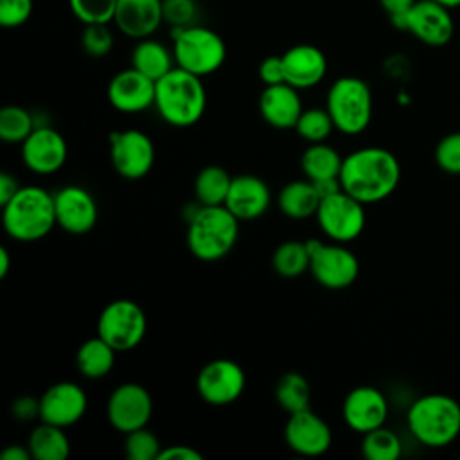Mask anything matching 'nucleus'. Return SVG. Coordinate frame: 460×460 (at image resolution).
I'll use <instances>...</instances> for the list:
<instances>
[{
	"label": "nucleus",
	"instance_id": "f257e3e1",
	"mask_svg": "<svg viewBox=\"0 0 460 460\" xmlns=\"http://www.w3.org/2000/svg\"><path fill=\"white\" fill-rule=\"evenodd\" d=\"M399 180V160L392 151L377 146L349 153L340 171L341 189L363 205L386 199L397 189Z\"/></svg>",
	"mask_w": 460,
	"mask_h": 460
},
{
	"label": "nucleus",
	"instance_id": "f03ea898",
	"mask_svg": "<svg viewBox=\"0 0 460 460\" xmlns=\"http://www.w3.org/2000/svg\"><path fill=\"white\" fill-rule=\"evenodd\" d=\"M5 234L20 243L40 241L58 225L54 194L40 185H23L2 205Z\"/></svg>",
	"mask_w": 460,
	"mask_h": 460
},
{
	"label": "nucleus",
	"instance_id": "7ed1b4c3",
	"mask_svg": "<svg viewBox=\"0 0 460 460\" xmlns=\"http://www.w3.org/2000/svg\"><path fill=\"white\" fill-rule=\"evenodd\" d=\"M201 79L203 77L174 66L156 81L155 108L167 124L189 128L203 117L207 90Z\"/></svg>",
	"mask_w": 460,
	"mask_h": 460
},
{
	"label": "nucleus",
	"instance_id": "20e7f679",
	"mask_svg": "<svg viewBox=\"0 0 460 460\" xmlns=\"http://www.w3.org/2000/svg\"><path fill=\"white\" fill-rule=\"evenodd\" d=\"M237 235L239 219L225 205H199L189 217L187 246L203 262H214L228 255Z\"/></svg>",
	"mask_w": 460,
	"mask_h": 460
},
{
	"label": "nucleus",
	"instance_id": "39448f33",
	"mask_svg": "<svg viewBox=\"0 0 460 460\" xmlns=\"http://www.w3.org/2000/svg\"><path fill=\"white\" fill-rule=\"evenodd\" d=\"M406 424L422 446H449L460 435V402L446 394L420 395L410 404Z\"/></svg>",
	"mask_w": 460,
	"mask_h": 460
},
{
	"label": "nucleus",
	"instance_id": "423d86ee",
	"mask_svg": "<svg viewBox=\"0 0 460 460\" xmlns=\"http://www.w3.org/2000/svg\"><path fill=\"white\" fill-rule=\"evenodd\" d=\"M171 38L176 66L194 75H210L225 63L226 45L223 38L205 25L194 23L171 29Z\"/></svg>",
	"mask_w": 460,
	"mask_h": 460
},
{
	"label": "nucleus",
	"instance_id": "0eeeda50",
	"mask_svg": "<svg viewBox=\"0 0 460 460\" xmlns=\"http://www.w3.org/2000/svg\"><path fill=\"white\" fill-rule=\"evenodd\" d=\"M325 108L340 133L349 137L359 135L372 120V90L356 75L338 77L327 92Z\"/></svg>",
	"mask_w": 460,
	"mask_h": 460
},
{
	"label": "nucleus",
	"instance_id": "6e6552de",
	"mask_svg": "<svg viewBox=\"0 0 460 460\" xmlns=\"http://www.w3.org/2000/svg\"><path fill=\"white\" fill-rule=\"evenodd\" d=\"M146 313L129 298H117L110 302L101 311L97 320V334L117 352H126L138 347L146 336Z\"/></svg>",
	"mask_w": 460,
	"mask_h": 460
},
{
	"label": "nucleus",
	"instance_id": "1a4fd4ad",
	"mask_svg": "<svg viewBox=\"0 0 460 460\" xmlns=\"http://www.w3.org/2000/svg\"><path fill=\"white\" fill-rule=\"evenodd\" d=\"M311 255L309 271L313 279L327 289H345L359 275V261L343 243H323L320 239L305 241Z\"/></svg>",
	"mask_w": 460,
	"mask_h": 460
},
{
	"label": "nucleus",
	"instance_id": "9d476101",
	"mask_svg": "<svg viewBox=\"0 0 460 460\" xmlns=\"http://www.w3.org/2000/svg\"><path fill=\"white\" fill-rule=\"evenodd\" d=\"M314 216L323 235L343 244L359 237L367 223L365 205L343 189L323 196Z\"/></svg>",
	"mask_w": 460,
	"mask_h": 460
},
{
	"label": "nucleus",
	"instance_id": "9b49d317",
	"mask_svg": "<svg viewBox=\"0 0 460 460\" xmlns=\"http://www.w3.org/2000/svg\"><path fill=\"white\" fill-rule=\"evenodd\" d=\"M110 160L115 172L126 180L144 178L155 164V144L137 128L110 133Z\"/></svg>",
	"mask_w": 460,
	"mask_h": 460
},
{
	"label": "nucleus",
	"instance_id": "f8f14e48",
	"mask_svg": "<svg viewBox=\"0 0 460 460\" xmlns=\"http://www.w3.org/2000/svg\"><path fill=\"white\" fill-rule=\"evenodd\" d=\"M392 25L408 31L429 47H442L449 43L455 34L451 9L435 0H417L410 11Z\"/></svg>",
	"mask_w": 460,
	"mask_h": 460
},
{
	"label": "nucleus",
	"instance_id": "ddd939ff",
	"mask_svg": "<svg viewBox=\"0 0 460 460\" xmlns=\"http://www.w3.org/2000/svg\"><path fill=\"white\" fill-rule=\"evenodd\" d=\"M246 388L243 367L232 359L219 358L208 361L196 377L199 397L212 406H226L237 401Z\"/></svg>",
	"mask_w": 460,
	"mask_h": 460
},
{
	"label": "nucleus",
	"instance_id": "4468645a",
	"mask_svg": "<svg viewBox=\"0 0 460 460\" xmlns=\"http://www.w3.org/2000/svg\"><path fill=\"white\" fill-rule=\"evenodd\" d=\"M153 415V399L147 388L138 383H122L108 397V422L120 433L147 426Z\"/></svg>",
	"mask_w": 460,
	"mask_h": 460
},
{
	"label": "nucleus",
	"instance_id": "2eb2a0df",
	"mask_svg": "<svg viewBox=\"0 0 460 460\" xmlns=\"http://www.w3.org/2000/svg\"><path fill=\"white\" fill-rule=\"evenodd\" d=\"M66 155V140L58 129L47 124H38L34 131L20 144L23 165L41 176L58 172L65 165Z\"/></svg>",
	"mask_w": 460,
	"mask_h": 460
},
{
	"label": "nucleus",
	"instance_id": "dca6fc26",
	"mask_svg": "<svg viewBox=\"0 0 460 460\" xmlns=\"http://www.w3.org/2000/svg\"><path fill=\"white\" fill-rule=\"evenodd\" d=\"M284 440L288 447L300 456H320L332 444L331 426L309 408L289 413L284 426Z\"/></svg>",
	"mask_w": 460,
	"mask_h": 460
},
{
	"label": "nucleus",
	"instance_id": "f3484780",
	"mask_svg": "<svg viewBox=\"0 0 460 460\" xmlns=\"http://www.w3.org/2000/svg\"><path fill=\"white\" fill-rule=\"evenodd\" d=\"M56 221L66 234H88L99 217V207L90 190L81 185H65L54 194Z\"/></svg>",
	"mask_w": 460,
	"mask_h": 460
},
{
	"label": "nucleus",
	"instance_id": "a211bd4d",
	"mask_svg": "<svg viewBox=\"0 0 460 460\" xmlns=\"http://www.w3.org/2000/svg\"><path fill=\"white\" fill-rule=\"evenodd\" d=\"M341 417L352 431L365 435L385 426L388 419V401L376 386H356L343 399Z\"/></svg>",
	"mask_w": 460,
	"mask_h": 460
},
{
	"label": "nucleus",
	"instance_id": "6ab92c4d",
	"mask_svg": "<svg viewBox=\"0 0 460 460\" xmlns=\"http://www.w3.org/2000/svg\"><path fill=\"white\" fill-rule=\"evenodd\" d=\"M86 408L88 395L84 388L72 381H59L40 397V420L68 428L84 417Z\"/></svg>",
	"mask_w": 460,
	"mask_h": 460
},
{
	"label": "nucleus",
	"instance_id": "aec40b11",
	"mask_svg": "<svg viewBox=\"0 0 460 460\" xmlns=\"http://www.w3.org/2000/svg\"><path fill=\"white\" fill-rule=\"evenodd\" d=\"M156 81L149 79L137 68H124L117 72L108 83V101L122 113H138L155 106Z\"/></svg>",
	"mask_w": 460,
	"mask_h": 460
},
{
	"label": "nucleus",
	"instance_id": "412c9836",
	"mask_svg": "<svg viewBox=\"0 0 460 460\" xmlns=\"http://www.w3.org/2000/svg\"><path fill=\"white\" fill-rule=\"evenodd\" d=\"M271 205V190L268 183L253 174H239L232 178V185L225 207L239 221H253L264 216Z\"/></svg>",
	"mask_w": 460,
	"mask_h": 460
},
{
	"label": "nucleus",
	"instance_id": "4be33fe9",
	"mask_svg": "<svg viewBox=\"0 0 460 460\" xmlns=\"http://www.w3.org/2000/svg\"><path fill=\"white\" fill-rule=\"evenodd\" d=\"M286 83L298 90H307L316 86L327 72L325 54L309 43H300L289 47L282 54Z\"/></svg>",
	"mask_w": 460,
	"mask_h": 460
},
{
	"label": "nucleus",
	"instance_id": "5701e85b",
	"mask_svg": "<svg viewBox=\"0 0 460 460\" xmlns=\"http://www.w3.org/2000/svg\"><path fill=\"white\" fill-rule=\"evenodd\" d=\"M259 111L262 119L277 129L295 128L304 111L298 88L289 83L264 86L259 95Z\"/></svg>",
	"mask_w": 460,
	"mask_h": 460
},
{
	"label": "nucleus",
	"instance_id": "b1692460",
	"mask_svg": "<svg viewBox=\"0 0 460 460\" xmlns=\"http://www.w3.org/2000/svg\"><path fill=\"white\" fill-rule=\"evenodd\" d=\"M113 22L128 38H149L164 23L162 0H119Z\"/></svg>",
	"mask_w": 460,
	"mask_h": 460
},
{
	"label": "nucleus",
	"instance_id": "393cba45",
	"mask_svg": "<svg viewBox=\"0 0 460 460\" xmlns=\"http://www.w3.org/2000/svg\"><path fill=\"white\" fill-rule=\"evenodd\" d=\"M322 196L311 180H293L286 183L279 196L277 205L280 212L291 219H307L316 214Z\"/></svg>",
	"mask_w": 460,
	"mask_h": 460
},
{
	"label": "nucleus",
	"instance_id": "a878e982",
	"mask_svg": "<svg viewBox=\"0 0 460 460\" xmlns=\"http://www.w3.org/2000/svg\"><path fill=\"white\" fill-rule=\"evenodd\" d=\"M131 66L147 75L153 81L162 79L167 72H171L176 63L172 50H169L162 41L153 38L138 40L131 52Z\"/></svg>",
	"mask_w": 460,
	"mask_h": 460
},
{
	"label": "nucleus",
	"instance_id": "bb28decb",
	"mask_svg": "<svg viewBox=\"0 0 460 460\" xmlns=\"http://www.w3.org/2000/svg\"><path fill=\"white\" fill-rule=\"evenodd\" d=\"M117 350L99 334L83 341L75 354V365L81 376L88 379H101L115 367Z\"/></svg>",
	"mask_w": 460,
	"mask_h": 460
},
{
	"label": "nucleus",
	"instance_id": "cd10ccee",
	"mask_svg": "<svg viewBox=\"0 0 460 460\" xmlns=\"http://www.w3.org/2000/svg\"><path fill=\"white\" fill-rule=\"evenodd\" d=\"M341 165L343 156L325 142L309 144L300 156V167L305 178L311 181L340 178Z\"/></svg>",
	"mask_w": 460,
	"mask_h": 460
},
{
	"label": "nucleus",
	"instance_id": "c85d7f7f",
	"mask_svg": "<svg viewBox=\"0 0 460 460\" xmlns=\"http://www.w3.org/2000/svg\"><path fill=\"white\" fill-rule=\"evenodd\" d=\"M27 446L36 460H65L70 455V440L65 428L43 420L32 428Z\"/></svg>",
	"mask_w": 460,
	"mask_h": 460
},
{
	"label": "nucleus",
	"instance_id": "c756f323",
	"mask_svg": "<svg viewBox=\"0 0 460 460\" xmlns=\"http://www.w3.org/2000/svg\"><path fill=\"white\" fill-rule=\"evenodd\" d=\"M232 185L230 172L221 165L203 167L194 180V198L198 205H225Z\"/></svg>",
	"mask_w": 460,
	"mask_h": 460
},
{
	"label": "nucleus",
	"instance_id": "7c9ffc66",
	"mask_svg": "<svg viewBox=\"0 0 460 460\" xmlns=\"http://www.w3.org/2000/svg\"><path fill=\"white\" fill-rule=\"evenodd\" d=\"M309 262H311V255H309L307 243L296 241V239L280 243L271 255L273 270L284 279L300 277L309 270Z\"/></svg>",
	"mask_w": 460,
	"mask_h": 460
},
{
	"label": "nucleus",
	"instance_id": "2f4dec72",
	"mask_svg": "<svg viewBox=\"0 0 460 460\" xmlns=\"http://www.w3.org/2000/svg\"><path fill=\"white\" fill-rule=\"evenodd\" d=\"M275 399L279 406L288 413L309 408L311 388L307 379L300 372L282 374L275 385Z\"/></svg>",
	"mask_w": 460,
	"mask_h": 460
},
{
	"label": "nucleus",
	"instance_id": "473e14b6",
	"mask_svg": "<svg viewBox=\"0 0 460 460\" xmlns=\"http://www.w3.org/2000/svg\"><path fill=\"white\" fill-rule=\"evenodd\" d=\"M36 126L32 113L22 106L9 104L0 110V138L7 144H22Z\"/></svg>",
	"mask_w": 460,
	"mask_h": 460
},
{
	"label": "nucleus",
	"instance_id": "72a5a7b5",
	"mask_svg": "<svg viewBox=\"0 0 460 460\" xmlns=\"http://www.w3.org/2000/svg\"><path fill=\"white\" fill-rule=\"evenodd\" d=\"M361 453L367 460H397L402 453V444L397 433L381 426L363 435Z\"/></svg>",
	"mask_w": 460,
	"mask_h": 460
},
{
	"label": "nucleus",
	"instance_id": "f704fd0d",
	"mask_svg": "<svg viewBox=\"0 0 460 460\" xmlns=\"http://www.w3.org/2000/svg\"><path fill=\"white\" fill-rule=\"evenodd\" d=\"M334 129L336 128L327 108L304 110L295 124V131L298 133V137H302L309 144L325 142Z\"/></svg>",
	"mask_w": 460,
	"mask_h": 460
},
{
	"label": "nucleus",
	"instance_id": "c9c22d12",
	"mask_svg": "<svg viewBox=\"0 0 460 460\" xmlns=\"http://www.w3.org/2000/svg\"><path fill=\"white\" fill-rule=\"evenodd\" d=\"M162 447L160 438L147 426L126 433L124 453L129 460H158Z\"/></svg>",
	"mask_w": 460,
	"mask_h": 460
},
{
	"label": "nucleus",
	"instance_id": "e433bc0d",
	"mask_svg": "<svg viewBox=\"0 0 460 460\" xmlns=\"http://www.w3.org/2000/svg\"><path fill=\"white\" fill-rule=\"evenodd\" d=\"M119 0H68L72 14L83 23H110L113 22Z\"/></svg>",
	"mask_w": 460,
	"mask_h": 460
},
{
	"label": "nucleus",
	"instance_id": "4c0bfd02",
	"mask_svg": "<svg viewBox=\"0 0 460 460\" xmlns=\"http://www.w3.org/2000/svg\"><path fill=\"white\" fill-rule=\"evenodd\" d=\"M115 43L108 23H88L81 32V47L92 58H104L111 52Z\"/></svg>",
	"mask_w": 460,
	"mask_h": 460
},
{
	"label": "nucleus",
	"instance_id": "58836bf2",
	"mask_svg": "<svg viewBox=\"0 0 460 460\" xmlns=\"http://www.w3.org/2000/svg\"><path fill=\"white\" fill-rule=\"evenodd\" d=\"M162 13L171 29L194 25L199 14L196 0H162Z\"/></svg>",
	"mask_w": 460,
	"mask_h": 460
},
{
	"label": "nucleus",
	"instance_id": "ea45409f",
	"mask_svg": "<svg viewBox=\"0 0 460 460\" xmlns=\"http://www.w3.org/2000/svg\"><path fill=\"white\" fill-rule=\"evenodd\" d=\"M435 162L447 174H460V131H453L438 140Z\"/></svg>",
	"mask_w": 460,
	"mask_h": 460
},
{
	"label": "nucleus",
	"instance_id": "a19ab883",
	"mask_svg": "<svg viewBox=\"0 0 460 460\" xmlns=\"http://www.w3.org/2000/svg\"><path fill=\"white\" fill-rule=\"evenodd\" d=\"M32 9V0H0V25L5 29H16L29 22Z\"/></svg>",
	"mask_w": 460,
	"mask_h": 460
},
{
	"label": "nucleus",
	"instance_id": "79ce46f5",
	"mask_svg": "<svg viewBox=\"0 0 460 460\" xmlns=\"http://www.w3.org/2000/svg\"><path fill=\"white\" fill-rule=\"evenodd\" d=\"M257 72H259V77H261V81L264 83V86L286 83L282 56H268V58H264V59L261 61Z\"/></svg>",
	"mask_w": 460,
	"mask_h": 460
},
{
	"label": "nucleus",
	"instance_id": "37998d69",
	"mask_svg": "<svg viewBox=\"0 0 460 460\" xmlns=\"http://www.w3.org/2000/svg\"><path fill=\"white\" fill-rule=\"evenodd\" d=\"M13 415L16 420L29 422L32 419H40V399H34L32 395H22L13 402Z\"/></svg>",
	"mask_w": 460,
	"mask_h": 460
},
{
	"label": "nucleus",
	"instance_id": "c03bdc74",
	"mask_svg": "<svg viewBox=\"0 0 460 460\" xmlns=\"http://www.w3.org/2000/svg\"><path fill=\"white\" fill-rule=\"evenodd\" d=\"M158 460H203V455L190 446L176 444V446L162 447Z\"/></svg>",
	"mask_w": 460,
	"mask_h": 460
},
{
	"label": "nucleus",
	"instance_id": "a18cd8bd",
	"mask_svg": "<svg viewBox=\"0 0 460 460\" xmlns=\"http://www.w3.org/2000/svg\"><path fill=\"white\" fill-rule=\"evenodd\" d=\"M415 2L417 0H379L383 11L390 16L392 23L397 22L399 18H402Z\"/></svg>",
	"mask_w": 460,
	"mask_h": 460
},
{
	"label": "nucleus",
	"instance_id": "49530a36",
	"mask_svg": "<svg viewBox=\"0 0 460 460\" xmlns=\"http://www.w3.org/2000/svg\"><path fill=\"white\" fill-rule=\"evenodd\" d=\"M20 187H22V185L18 183V180H16L11 172L4 171V172L0 174V205H5V203L16 194V190H18Z\"/></svg>",
	"mask_w": 460,
	"mask_h": 460
},
{
	"label": "nucleus",
	"instance_id": "de8ad7c7",
	"mask_svg": "<svg viewBox=\"0 0 460 460\" xmlns=\"http://www.w3.org/2000/svg\"><path fill=\"white\" fill-rule=\"evenodd\" d=\"M2 460H29L32 458L29 446H20V444H11L0 453Z\"/></svg>",
	"mask_w": 460,
	"mask_h": 460
},
{
	"label": "nucleus",
	"instance_id": "09e8293b",
	"mask_svg": "<svg viewBox=\"0 0 460 460\" xmlns=\"http://www.w3.org/2000/svg\"><path fill=\"white\" fill-rule=\"evenodd\" d=\"M11 270V253L7 248H0V279H4Z\"/></svg>",
	"mask_w": 460,
	"mask_h": 460
},
{
	"label": "nucleus",
	"instance_id": "8fccbe9b",
	"mask_svg": "<svg viewBox=\"0 0 460 460\" xmlns=\"http://www.w3.org/2000/svg\"><path fill=\"white\" fill-rule=\"evenodd\" d=\"M435 2H438V4H442V5H446V7H449V9L460 7V0H435Z\"/></svg>",
	"mask_w": 460,
	"mask_h": 460
}]
</instances>
